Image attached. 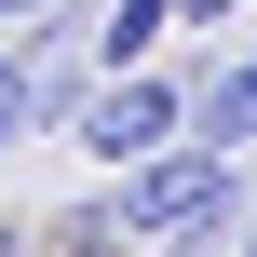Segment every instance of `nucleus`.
Segmentation results:
<instances>
[{"label": "nucleus", "instance_id": "1", "mask_svg": "<svg viewBox=\"0 0 257 257\" xmlns=\"http://www.w3.org/2000/svg\"><path fill=\"white\" fill-rule=\"evenodd\" d=\"M108 217H122V244H149V257H230V230L257 217V163L176 136L136 176H108Z\"/></svg>", "mask_w": 257, "mask_h": 257}, {"label": "nucleus", "instance_id": "2", "mask_svg": "<svg viewBox=\"0 0 257 257\" xmlns=\"http://www.w3.org/2000/svg\"><path fill=\"white\" fill-rule=\"evenodd\" d=\"M176 136H190V81H176V68H122V81H95V108H81L68 149H81L95 176H136V163L176 149Z\"/></svg>", "mask_w": 257, "mask_h": 257}, {"label": "nucleus", "instance_id": "3", "mask_svg": "<svg viewBox=\"0 0 257 257\" xmlns=\"http://www.w3.org/2000/svg\"><path fill=\"white\" fill-rule=\"evenodd\" d=\"M190 136L230 149V163H257V41H217V68L190 81Z\"/></svg>", "mask_w": 257, "mask_h": 257}, {"label": "nucleus", "instance_id": "4", "mask_svg": "<svg viewBox=\"0 0 257 257\" xmlns=\"http://www.w3.org/2000/svg\"><path fill=\"white\" fill-rule=\"evenodd\" d=\"M163 41H176V0H108L95 27H81V54L122 81V68H163Z\"/></svg>", "mask_w": 257, "mask_h": 257}, {"label": "nucleus", "instance_id": "5", "mask_svg": "<svg viewBox=\"0 0 257 257\" xmlns=\"http://www.w3.org/2000/svg\"><path fill=\"white\" fill-rule=\"evenodd\" d=\"M41 257H149V244H122V217H108V190H95V203H68V217L41 230Z\"/></svg>", "mask_w": 257, "mask_h": 257}, {"label": "nucleus", "instance_id": "6", "mask_svg": "<svg viewBox=\"0 0 257 257\" xmlns=\"http://www.w3.org/2000/svg\"><path fill=\"white\" fill-rule=\"evenodd\" d=\"M27 149V41H0V163Z\"/></svg>", "mask_w": 257, "mask_h": 257}, {"label": "nucleus", "instance_id": "7", "mask_svg": "<svg viewBox=\"0 0 257 257\" xmlns=\"http://www.w3.org/2000/svg\"><path fill=\"white\" fill-rule=\"evenodd\" d=\"M244 14H257V0H176V27H203V41H230Z\"/></svg>", "mask_w": 257, "mask_h": 257}, {"label": "nucleus", "instance_id": "8", "mask_svg": "<svg viewBox=\"0 0 257 257\" xmlns=\"http://www.w3.org/2000/svg\"><path fill=\"white\" fill-rule=\"evenodd\" d=\"M41 14H54V0H0V41H14V27H41Z\"/></svg>", "mask_w": 257, "mask_h": 257}, {"label": "nucleus", "instance_id": "9", "mask_svg": "<svg viewBox=\"0 0 257 257\" xmlns=\"http://www.w3.org/2000/svg\"><path fill=\"white\" fill-rule=\"evenodd\" d=\"M0 257H41V230H14V217H0Z\"/></svg>", "mask_w": 257, "mask_h": 257}, {"label": "nucleus", "instance_id": "10", "mask_svg": "<svg viewBox=\"0 0 257 257\" xmlns=\"http://www.w3.org/2000/svg\"><path fill=\"white\" fill-rule=\"evenodd\" d=\"M230 257H257V217H244V230H230Z\"/></svg>", "mask_w": 257, "mask_h": 257}]
</instances>
